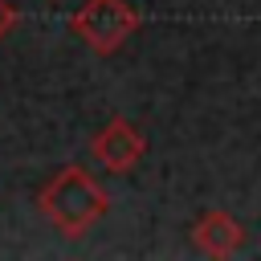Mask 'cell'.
Returning <instances> with one entry per match:
<instances>
[{"label": "cell", "mask_w": 261, "mask_h": 261, "mask_svg": "<svg viewBox=\"0 0 261 261\" xmlns=\"http://www.w3.org/2000/svg\"><path fill=\"white\" fill-rule=\"evenodd\" d=\"M37 208H41V216H45L53 228H61L65 237H82L86 228H94V224L106 216L110 196H106V188H102L86 167H61V171L41 188Z\"/></svg>", "instance_id": "1"}, {"label": "cell", "mask_w": 261, "mask_h": 261, "mask_svg": "<svg viewBox=\"0 0 261 261\" xmlns=\"http://www.w3.org/2000/svg\"><path fill=\"white\" fill-rule=\"evenodd\" d=\"M139 12L130 0H82V8L69 16L73 37H82L94 53H114L139 33Z\"/></svg>", "instance_id": "2"}, {"label": "cell", "mask_w": 261, "mask_h": 261, "mask_svg": "<svg viewBox=\"0 0 261 261\" xmlns=\"http://www.w3.org/2000/svg\"><path fill=\"white\" fill-rule=\"evenodd\" d=\"M90 155H94L106 171L122 175V171L139 167V159L147 155V139H143V130H139L130 118H110V122L90 139Z\"/></svg>", "instance_id": "3"}, {"label": "cell", "mask_w": 261, "mask_h": 261, "mask_svg": "<svg viewBox=\"0 0 261 261\" xmlns=\"http://www.w3.org/2000/svg\"><path fill=\"white\" fill-rule=\"evenodd\" d=\"M192 245H196L204 257H232V253L245 245V228H241L237 216L212 208V212H204V216L192 224Z\"/></svg>", "instance_id": "4"}, {"label": "cell", "mask_w": 261, "mask_h": 261, "mask_svg": "<svg viewBox=\"0 0 261 261\" xmlns=\"http://www.w3.org/2000/svg\"><path fill=\"white\" fill-rule=\"evenodd\" d=\"M16 20H20V12H16V4H8V0H0V37H8V33L16 29Z\"/></svg>", "instance_id": "5"}]
</instances>
